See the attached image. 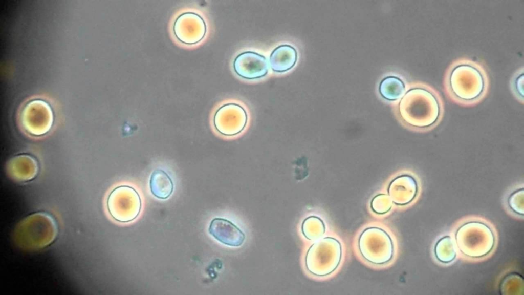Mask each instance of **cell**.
<instances>
[{"label": "cell", "mask_w": 524, "mask_h": 295, "mask_svg": "<svg viewBox=\"0 0 524 295\" xmlns=\"http://www.w3.org/2000/svg\"><path fill=\"white\" fill-rule=\"evenodd\" d=\"M399 111L408 124L424 128L434 124L438 120L440 107L436 96L423 88L409 90L399 104Z\"/></svg>", "instance_id": "obj_1"}, {"label": "cell", "mask_w": 524, "mask_h": 295, "mask_svg": "<svg viewBox=\"0 0 524 295\" xmlns=\"http://www.w3.org/2000/svg\"><path fill=\"white\" fill-rule=\"evenodd\" d=\"M57 234L54 219L48 214L36 213L22 220L13 234L15 243L20 248L37 250L52 243Z\"/></svg>", "instance_id": "obj_2"}, {"label": "cell", "mask_w": 524, "mask_h": 295, "mask_svg": "<svg viewBox=\"0 0 524 295\" xmlns=\"http://www.w3.org/2000/svg\"><path fill=\"white\" fill-rule=\"evenodd\" d=\"M455 239L457 246L464 255L481 258L488 255L495 244V237L486 224L472 221L462 225L457 230Z\"/></svg>", "instance_id": "obj_3"}, {"label": "cell", "mask_w": 524, "mask_h": 295, "mask_svg": "<svg viewBox=\"0 0 524 295\" xmlns=\"http://www.w3.org/2000/svg\"><path fill=\"white\" fill-rule=\"evenodd\" d=\"M342 257L340 242L333 237H324L315 242L309 249L305 264L308 270L317 276H325L334 271Z\"/></svg>", "instance_id": "obj_4"}, {"label": "cell", "mask_w": 524, "mask_h": 295, "mask_svg": "<svg viewBox=\"0 0 524 295\" xmlns=\"http://www.w3.org/2000/svg\"><path fill=\"white\" fill-rule=\"evenodd\" d=\"M358 248L362 257L375 264L389 262L394 253V246L389 234L378 227L365 229L358 239Z\"/></svg>", "instance_id": "obj_5"}, {"label": "cell", "mask_w": 524, "mask_h": 295, "mask_svg": "<svg viewBox=\"0 0 524 295\" xmlns=\"http://www.w3.org/2000/svg\"><path fill=\"white\" fill-rule=\"evenodd\" d=\"M449 82L453 94L465 101L477 98L482 94L485 87L484 77L480 71L466 64L458 65L452 69Z\"/></svg>", "instance_id": "obj_6"}, {"label": "cell", "mask_w": 524, "mask_h": 295, "mask_svg": "<svg viewBox=\"0 0 524 295\" xmlns=\"http://www.w3.org/2000/svg\"><path fill=\"white\" fill-rule=\"evenodd\" d=\"M107 207L110 214L115 220L128 222L135 219L140 213L142 200L135 187L128 184H122L110 192Z\"/></svg>", "instance_id": "obj_7"}, {"label": "cell", "mask_w": 524, "mask_h": 295, "mask_svg": "<svg viewBox=\"0 0 524 295\" xmlns=\"http://www.w3.org/2000/svg\"><path fill=\"white\" fill-rule=\"evenodd\" d=\"M247 121V114L243 107L236 103H227L215 111L213 117V128L219 135L234 137L244 132Z\"/></svg>", "instance_id": "obj_8"}, {"label": "cell", "mask_w": 524, "mask_h": 295, "mask_svg": "<svg viewBox=\"0 0 524 295\" xmlns=\"http://www.w3.org/2000/svg\"><path fill=\"white\" fill-rule=\"evenodd\" d=\"M53 113L50 106L41 99L28 102L20 113V121L26 132L34 136L47 133L53 122Z\"/></svg>", "instance_id": "obj_9"}, {"label": "cell", "mask_w": 524, "mask_h": 295, "mask_svg": "<svg viewBox=\"0 0 524 295\" xmlns=\"http://www.w3.org/2000/svg\"><path fill=\"white\" fill-rule=\"evenodd\" d=\"M173 30L175 36L180 41L185 44L193 45L204 37L206 25L204 19L198 13L185 12L176 18Z\"/></svg>", "instance_id": "obj_10"}, {"label": "cell", "mask_w": 524, "mask_h": 295, "mask_svg": "<svg viewBox=\"0 0 524 295\" xmlns=\"http://www.w3.org/2000/svg\"><path fill=\"white\" fill-rule=\"evenodd\" d=\"M269 63L266 57L253 51H245L239 54L233 61L235 72L246 79H255L266 76L269 70Z\"/></svg>", "instance_id": "obj_11"}, {"label": "cell", "mask_w": 524, "mask_h": 295, "mask_svg": "<svg viewBox=\"0 0 524 295\" xmlns=\"http://www.w3.org/2000/svg\"><path fill=\"white\" fill-rule=\"evenodd\" d=\"M209 233L220 242L231 247H238L244 242L245 235L231 221L221 218L213 219L210 222Z\"/></svg>", "instance_id": "obj_12"}, {"label": "cell", "mask_w": 524, "mask_h": 295, "mask_svg": "<svg viewBox=\"0 0 524 295\" xmlns=\"http://www.w3.org/2000/svg\"><path fill=\"white\" fill-rule=\"evenodd\" d=\"M418 191L417 182L411 176L397 177L390 183L388 193L392 202L398 205H405L415 198Z\"/></svg>", "instance_id": "obj_13"}, {"label": "cell", "mask_w": 524, "mask_h": 295, "mask_svg": "<svg viewBox=\"0 0 524 295\" xmlns=\"http://www.w3.org/2000/svg\"><path fill=\"white\" fill-rule=\"evenodd\" d=\"M8 170L10 176L15 180H30L33 179L37 173V162L33 157L29 155H18L10 161Z\"/></svg>", "instance_id": "obj_14"}, {"label": "cell", "mask_w": 524, "mask_h": 295, "mask_svg": "<svg viewBox=\"0 0 524 295\" xmlns=\"http://www.w3.org/2000/svg\"><path fill=\"white\" fill-rule=\"evenodd\" d=\"M297 59V52L295 48L290 45H280L272 51L269 64L273 71L282 73L292 69Z\"/></svg>", "instance_id": "obj_15"}, {"label": "cell", "mask_w": 524, "mask_h": 295, "mask_svg": "<svg viewBox=\"0 0 524 295\" xmlns=\"http://www.w3.org/2000/svg\"><path fill=\"white\" fill-rule=\"evenodd\" d=\"M163 167H158L151 173L149 181L150 192L160 199H166L172 194L174 185L172 180Z\"/></svg>", "instance_id": "obj_16"}, {"label": "cell", "mask_w": 524, "mask_h": 295, "mask_svg": "<svg viewBox=\"0 0 524 295\" xmlns=\"http://www.w3.org/2000/svg\"><path fill=\"white\" fill-rule=\"evenodd\" d=\"M405 91L403 81L395 76L385 77L379 85V92L385 99L389 100H397L402 97Z\"/></svg>", "instance_id": "obj_17"}, {"label": "cell", "mask_w": 524, "mask_h": 295, "mask_svg": "<svg viewBox=\"0 0 524 295\" xmlns=\"http://www.w3.org/2000/svg\"><path fill=\"white\" fill-rule=\"evenodd\" d=\"M434 254L436 259L443 263H450L455 259L456 250L451 237L446 236L438 241L434 247Z\"/></svg>", "instance_id": "obj_18"}, {"label": "cell", "mask_w": 524, "mask_h": 295, "mask_svg": "<svg viewBox=\"0 0 524 295\" xmlns=\"http://www.w3.org/2000/svg\"><path fill=\"white\" fill-rule=\"evenodd\" d=\"M302 233L308 239L315 240L319 239L325 231V226L323 221L318 217L311 216L303 222L302 226Z\"/></svg>", "instance_id": "obj_19"}, {"label": "cell", "mask_w": 524, "mask_h": 295, "mask_svg": "<svg viewBox=\"0 0 524 295\" xmlns=\"http://www.w3.org/2000/svg\"><path fill=\"white\" fill-rule=\"evenodd\" d=\"M523 277L517 273L507 275L502 280L499 286L501 294H519L523 291Z\"/></svg>", "instance_id": "obj_20"}, {"label": "cell", "mask_w": 524, "mask_h": 295, "mask_svg": "<svg viewBox=\"0 0 524 295\" xmlns=\"http://www.w3.org/2000/svg\"><path fill=\"white\" fill-rule=\"evenodd\" d=\"M392 201L389 195L379 194L372 199L370 203L372 210L379 215L385 214L391 209Z\"/></svg>", "instance_id": "obj_21"}, {"label": "cell", "mask_w": 524, "mask_h": 295, "mask_svg": "<svg viewBox=\"0 0 524 295\" xmlns=\"http://www.w3.org/2000/svg\"><path fill=\"white\" fill-rule=\"evenodd\" d=\"M524 190L522 188L513 192L509 197L508 203L510 208L519 215H523Z\"/></svg>", "instance_id": "obj_22"}]
</instances>
